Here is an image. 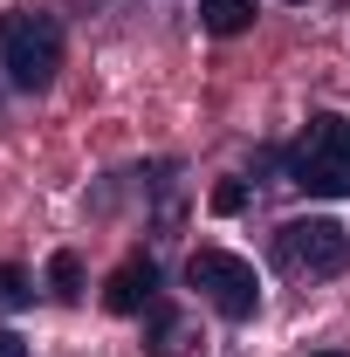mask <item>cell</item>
I'll return each instance as SVG.
<instances>
[{
  "mask_svg": "<svg viewBox=\"0 0 350 357\" xmlns=\"http://www.w3.org/2000/svg\"><path fill=\"white\" fill-rule=\"evenodd\" d=\"M241 206H248V185H241V178L213 185V213H241Z\"/></svg>",
  "mask_w": 350,
  "mask_h": 357,
  "instance_id": "10",
  "label": "cell"
},
{
  "mask_svg": "<svg viewBox=\"0 0 350 357\" xmlns=\"http://www.w3.org/2000/svg\"><path fill=\"white\" fill-rule=\"evenodd\" d=\"M275 261H282V275H337L350 261V234L337 220H323V213L289 220L275 234Z\"/></svg>",
  "mask_w": 350,
  "mask_h": 357,
  "instance_id": "4",
  "label": "cell"
},
{
  "mask_svg": "<svg viewBox=\"0 0 350 357\" xmlns=\"http://www.w3.org/2000/svg\"><path fill=\"white\" fill-rule=\"evenodd\" d=\"M48 289H55L62 303H76V296H83V261H76V255H55V261H48Z\"/></svg>",
  "mask_w": 350,
  "mask_h": 357,
  "instance_id": "8",
  "label": "cell"
},
{
  "mask_svg": "<svg viewBox=\"0 0 350 357\" xmlns=\"http://www.w3.org/2000/svg\"><path fill=\"white\" fill-rule=\"evenodd\" d=\"M316 357H350V351H316Z\"/></svg>",
  "mask_w": 350,
  "mask_h": 357,
  "instance_id": "12",
  "label": "cell"
},
{
  "mask_svg": "<svg viewBox=\"0 0 350 357\" xmlns=\"http://www.w3.org/2000/svg\"><path fill=\"white\" fill-rule=\"evenodd\" d=\"M199 28L206 35H248L254 28V0H199Z\"/></svg>",
  "mask_w": 350,
  "mask_h": 357,
  "instance_id": "6",
  "label": "cell"
},
{
  "mask_svg": "<svg viewBox=\"0 0 350 357\" xmlns=\"http://www.w3.org/2000/svg\"><path fill=\"white\" fill-rule=\"evenodd\" d=\"M289 178L316 199H350V124L344 117H309V131L289 151Z\"/></svg>",
  "mask_w": 350,
  "mask_h": 357,
  "instance_id": "2",
  "label": "cell"
},
{
  "mask_svg": "<svg viewBox=\"0 0 350 357\" xmlns=\"http://www.w3.org/2000/svg\"><path fill=\"white\" fill-rule=\"evenodd\" d=\"M151 303H158V261L151 255H131V261L103 282V310L110 316H137V310H151Z\"/></svg>",
  "mask_w": 350,
  "mask_h": 357,
  "instance_id": "5",
  "label": "cell"
},
{
  "mask_svg": "<svg viewBox=\"0 0 350 357\" xmlns=\"http://www.w3.org/2000/svg\"><path fill=\"white\" fill-rule=\"evenodd\" d=\"M151 351H158V357H172V351H178V316H172V310H158V303H151Z\"/></svg>",
  "mask_w": 350,
  "mask_h": 357,
  "instance_id": "9",
  "label": "cell"
},
{
  "mask_svg": "<svg viewBox=\"0 0 350 357\" xmlns=\"http://www.w3.org/2000/svg\"><path fill=\"white\" fill-rule=\"evenodd\" d=\"M0 69L14 89H48L62 69V21L42 7H14L0 14Z\"/></svg>",
  "mask_w": 350,
  "mask_h": 357,
  "instance_id": "1",
  "label": "cell"
},
{
  "mask_svg": "<svg viewBox=\"0 0 350 357\" xmlns=\"http://www.w3.org/2000/svg\"><path fill=\"white\" fill-rule=\"evenodd\" d=\"M0 357H28V344H21L14 330H0Z\"/></svg>",
  "mask_w": 350,
  "mask_h": 357,
  "instance_id": "11",
  "label": "cell"
},
{
  "mask_svg": "<svg viewBox=\"0 0 350 357\" xmlns=\"http://www.w3.org/2000/svg\"><path fill=\"white\" fill-rule=\"evenodd\" d=\"M185 282H192L227 323H248V316L261 310V275L241 261V255H227V248H199V255L185 261Z\"/></svg>",
  "mask_w": 350,
  "mask_h": 357,
  "instance_id": "3",
  "label": "cell"
},
{
  "mask_svg": "<svg viewBox=\"0 0 350 357\" xmlns=\"http://www.w3.org/2000/svg\"><path fill=\"white\" fill-rule=\"evenodd\" d=\"M35 303V289H28V275L14 261H0V316H14V310H28Z\"/></svg>",
  "mask_w": 350,
  "mask_h": 357,
  "instance_id": "7",
  "label": "cell"
}]
</instances>
